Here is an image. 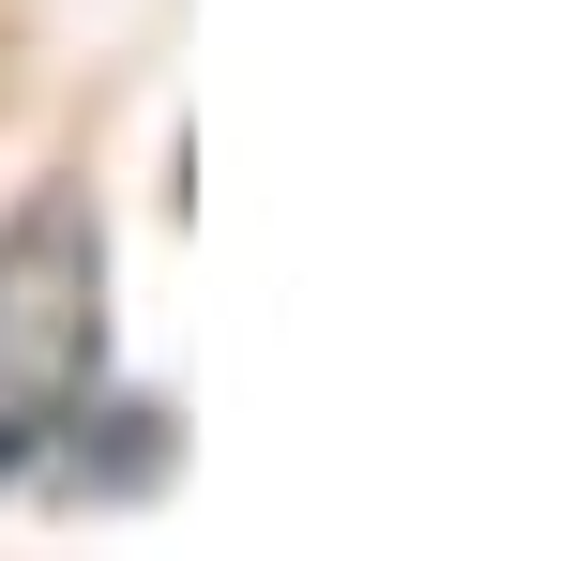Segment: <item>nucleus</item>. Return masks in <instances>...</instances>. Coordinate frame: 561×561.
<instances>
[{
    "instance_id": "f257e3e1",
    "label": "nucleus",
    "mask_w": 561,
    "mask_h": 561,
    "mask_svg": "<svg viewBox=\"0 0 561 561\" xmlns=\"http://www.w3.org/2000/svg\"><path fill=\"white\" fill-rule=\"evenodd\" d=\"M106 304V259H92V213L46 197L15 243H0V485L61 440V410L92 394V319Z\"/></svg>"
}]
</instances>
